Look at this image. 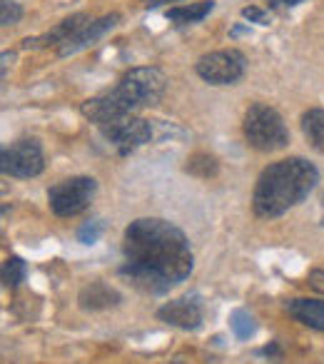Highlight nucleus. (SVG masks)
<instances>
[{
  "mask_svg": "<svg viewBox=\"0 0 324 364\" xmlns=\"http://www.w3.org/2000/svg\"><path fill=\"white\" fill-rule=\"evenodd\" d=\"M26 274L28 264L21 257H16V255L3 262V282H6V287H18L21 282H26Z\"/></svg>",
  "mask_w": 324,
  "mask_h": 364,
  "instance_id": "f3484780",
  "label": "nucleus"
},
{
  "mask_svg": "<svg viewBox=\"0 0 324 364\" xmlns=\"http://www.w3.org/2000/svg\"><path fill=\"white\" fill-rule=\"evenodd\" d=\"M322 225H324V193H322Z\"/></svg>",
  "mask_w": 324,
  "mask_h": 364,
  "instance_id": "b1692460",
  "label": "nucleus"
},
{
  "mask_svg": "<svg viewBox=\"0 0 324 364\" xmlns=\"http://www.w3.org/2000/svg\"><path fill=\"white\" fill-rule=\"evenodd\" d=\"M307 279H309V287L324 294V269H312Z\"/></svg>",
  "mask_w": 324,
  "mask_h": 364,
  "instance_id": "412c9836",
  "label": "nucleus"
},
{
  "mask_svg": "<svg viewBox=\"0 0 324 364\" xmlns=\"http://www.w3.org/2000/svg\"><path fill=\"white\" fill-rule=\"evenodd\" d=\"M157 317L178 329H198L202 324V304L195 297H180L162 304L157 309Z\"/></svg>",
  "mask_w": 324,
  "mask_h": 364,
  "instance_id": "9d476101",
  "label": "nucleus"
},
{
  "mask_svg": "<svg viewBox=\"0 0 324 364\" xmlns=\"http://www.w3.org/2000/svg\"><path fill=\"white\" fill-rule=\"evenodd\" d=\"M168 364H185V362H168Z\"/></svg>",
  "mask_w": 324,
  "mask_h": 364,
  "instance_id": "393cba45",
  "label": "nucleus"
},
{
  "mask_svg": "<svg viewBox=\"0 0 324 364\" xmlns=\"http://www.w3.org/2000/svg\"><path fill=\"white\" fill-rule=\"evenodd\" d=\"M120 23V16L117 13H110V16H102L97 18V21H87L85 26L80 28V31L75 33V36L70 38L68 43H63L60 48H58V53H60V58H68V55H75V53L85 50V48L95 46L97 41H100L105 33H110L112 28Z\"/></svg>",
  "mask_w": 324,
  "mask_h": 364,
  "instance_id": "1a4fd4ad",
  "label": "nucleus"
},
{
  "mask_svg": "<svg viewBox=\"0 0 324 364\" xmlns=\"http://www.w3.org/2000/svg\"><path fill=\"white\" fill-rule=\"evenodd\" d=\"M319 182V170L304 157H287L267 165L257 177L252 208L257 218L272 220L289 213L312 195Z\"/></svg>",
  "mask_w": 324,
  "mask_h": 364,
  "instance_id": "f03ea898",
  "label": "nucleus"
},
{
  "mask_svg": "<svg viewBox=\"0 0 324 364\" xmlns=\"http://www.w3.org/2000/svg\"><path fill=\"white\" fill-rule=\"evenodd\" d=\"M242 18H244V21H249V23H257V26H269V23H272V16H269L267 11H262V8H257V6L242 8Z\"/></svg>",
  "mask_w": 324,
  "mask_h": 364,
  "instance_id": "aec40b11",
  "label": "nucleus"
},
{
  "mask_svg": "<svg viewBox=\"0 0 324 364\" xmlns=\"http://www.w3.org/2000/svg\"><path fill=\"white\" fill-rule=\"evenodd\" d=\"M95 190L97 182L92 177H68L48 190V203L58 218H75L87 210Z\"/></svg>",
  "mask_w": 324,
  "mask_h": 364,
  "instance_id": "39448f33",
  "label": "nucleus"
},
{
  "mask_svg": "<svg viewBox=\"0 0 324 364\" xmlns=\"http://www.w3.org/2000/svg\"><path fill=\"white\" fill-rule=\"evenodd\" d=\"M242 130L249 147H254L259 152H277L282 147H287L289 142V130L284 125L282 115L274 107L264 105V102H252L247 107Z\"/></svg>",
  "mask_w": 324,
  "mask_h": 364,
  "instance_id": "7ed1b4c3",
  "label": "nucleus"
},
{
  "mask_svg": "<svg viewBox=\"0 0 324 364\" xmlns=\"http://www.w3.org/2000/svg\"><path fill=\"white\" fill-rule=\"evenodd\" d=\"M220 170V162L215 155H207V152H195L193 157L188 160V172L195 177H202V180H210L215 177Z\"/></svg>",
  "mask_w": 324,
  "mask_h": 364,
  "instance_id": "2eb2a0df",
  "label": "nucleus"
},
{
  "mask_svg": "<svg viewBox=\"0 0 324 364\" xmlns=\"http://www.w3.org/2000/svg\"><path fill=\"white\" fill-rule=\"evenodd\" d=\"M168 90V75L160 68H132L120 77L115 92L125 100L132 112L140 107H152Z\"/></svg>",
  "mask_w": 324,
  "mask_h": 364,
  "instance_id": "20e7f679",
  "label": "nucleus"
},
{
  "mask_svg": "<svg viewBox=\"0 0 324 364\" xmlns=\"http://www.w3.org/2000/svg\"><path fill=\"white\" fill-rule=\"evenodd\" d=\"M230 327H232V332L237 334L239 339H249L257 332V322H254L252 314L244 312V309H234V312L230 314Z\"/></svg>",
  "mask_w": 324,
  "mask_h": 364,
  "instance_id": "dca6fc26",
  "label": "nucleus"
},
{
  "mask_svg": "<svg viewBox=\"0 0 324 364\" xmlns=\"http://www.w3.org/2000/svg\"><path fill=\"white\" fill-rule=\"evenodd\" d=\"M198 75L210 85H232L244 75V55L234 48L207 53L195 65Z\"/></svg>",
  "mask_w": 324,
  "mask_h": 364,
  "instance_id": "0eeeda50",
  "label": "nucleus"
},
{
  "mask_svg": "<svg viewBox=\"0 0 324 364\" xmlns=\"http://www.w3.org/2000/svg\"><path fill=\"white\" fill-rule=\"evenodd\" d=\"M122 302V294L117 292L115 287L105 282H90L80 289L77 294V304L82 309H90V312H97V309H110V307H117Z\"/></svg>",
  "mask_w": 324,
  "mask_h": 364,
  "instance_id": "9b49d317",
  "label": "nucleus"
},
{
  "mask_svg": "<svg viewBox=\"0 0 324 364\" xmlns=\"http://www.w3.org/2000/svg\"><path fill=\"white\" fill-rule=\"evenodd\" d=\"M162 3H180V0H145V8H157Z\"/></svg>",
  "mask_w": 324,
  "mask_h": 364,
  "instance_id": "4be33fe9",
  "label": "nucleus"
},
{
  "mask_svg": "<svg viewBox=\"0 0 324 364\" xmlns=\"http://www.w3.org/2000/svg\"><path fill=\"white\" fill-rule=\"evenodd\" d=\"M21 18H23V8L18 6L16 0H3V3H0V23H3L6 28L18 26Z\"/></svg>",
  "mask_w": 324,
  "mask_h": 364,
  "instance_id": "a211bd4d",
  "label": "nucleus"
},
{
  "mask_svg": "<svg viewBox=\"0 0 324 364\" xmlns=\"http://www.w3.org/2000/svg\"><path fill=\"white\" fill-rule=\"evenodd\" d=\"M102 235V223L100 220H90V223H85L80 230H77V240H80L82 245H92L97 242V237Z\"/></svg>",
  "mask_w": 324,
  "mask_h": 364,
  "instance_id": "6ab92c4d",
  "label": "nucleus"
},
{
  "mask_svg": "<svg viewBox=\"0 0 324 364\" xmlns=\"http://www.w3.org/2000/svg\"><path fill=\"white\" fill-rule=\"evenodd\" d=\"M269 3H274V6H297L302 0H269Z\"/></svg>",
  "mask_w": 324,
  "mask_h": 364,
  "instance_id": "5701e85b",
  "label": "nucleus"
},
{
  "mask_svg": "<svg viewBox=\"0 0 324 364\" xmlns=\"http://www.w3.org/2000/svg\"><path fill=\"white\" fill-rule=\"evenodd\" d=\"M302 132L309 145L324 155V107H312L302 115Z\"/></svg>",
  "mask_w": 324,
  "mask_h": 364,
  "instance_id": "4468645a",
  "label": "nucleus"
},
{
  "mask_svg": "<svg viewBox=\"0 0 324 364\" xmlns=\"http://www.w3.org/2000/svg\"><path fill=\"white\" fill-rule=\"evenodd\" d=\"M100 132L120 155H130L137 147L147 145L152 140V122L142 120L137 115H125L120 120H112L107 125H102Z\"/></svg>",
  "mask_w": 324,
  "mask_h": 364,
  "instance_id": "6e6552de",
  "label": "nucleus"
},
{
  "mask_svg": "<svg viewBox=\"0 0 324 364\" xmlns=\"http://www.w3.org/2000/svg\"><path fill=\"white\" fill-rule=\"evenodd\" d=\"M215 11L212 0H200V3H185V6H175L170 8L165 16H168L170 23L175 26H193V23H200Z\"/></svg>",
  "mask_w": 324,
  "mask_h": 364,
  "instance_id": "ddd939ff",
  "label": "nucleus"
},
{
  "mask_svg": "<svg viewBox=\"0 0 324 364\" xmlns=\"http://www.w3.org/2000/svg\"><path fill=\"white\" fill-rule=\"evenodd\" d=\"M45 170V155L36 137H23L3 150V172L18 180H31Z\"/></svg>",
  "mask_w": 324,
  "mask_h": 364,
  "instance_id": "423d86ee",
  "label": "nucleus"
},
{
  "mask_svg": "<svg viewBox=\"0 0 324 364\" xmlns=\"http://www.w3.org/2000/svg\"><path fill=\"white\" fill-rule=\"evenodd\" d=\"M122 252L125 264L120 274L152 294L168 292L188 279L195 267L190 240L178 225L160 218L132 220L122 237Z\"/></svg>",
  "mask_w": 324,
  "mask_h": 364,
  "instance_id": "f257e3e1",
  "label": "nucleus"
},
{
  "mask_svg": "<svg viewBox=\"0 0 324 364\" xmlns=\"http://www.w3.org/2000/svg\"><path fill=\"white\" fill-rule=\"evenodd\" d=\"M289 314L297 319L299 324L309 329H317V332H324V299H309V297H297L289 299L284 304Z\"/></svg>",
  "mask_w": 324,
  "mask_h": 364,
  "instance_id": "f8f14e48",
  "label": "nucleus"
}]
</instances>
